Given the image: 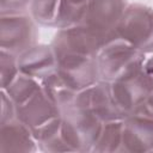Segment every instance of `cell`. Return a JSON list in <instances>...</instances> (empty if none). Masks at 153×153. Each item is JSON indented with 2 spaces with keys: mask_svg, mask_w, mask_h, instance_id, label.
Returning <instances> with one entry per match:
<instances>
[{
  "mask_svg": "<svg viewBox=\"0 0 153 153\" xmlns=\"http://www.w3.org/2000/svg\"><path fill=\"white\" fill-rule=\"evenodd\" d=\"M146 54L121 38H115L102 47L97 55L99 79L117 81L142 68Z\"/></svg>",
  "mask_w": 153,
  "mask_h": 153,
  "instance_id": "obj_1",
  "label": "cell"
},
{
  "mask_svg": "<svg viewBox=\"0 0 153 153\" xmlns=\"http://www.w3.org/2000/svg\"><path fill=\"white\" fill-rule=\"evenodd\" d=\"M61 134L72 152H91L103 122L91 111L74 102L60 111Z\"/></svg>",
  "mask_w": 153,
  "mask_h": 153,
  "instance_id": "obj_2",
  "label": "cell"
},
{
  "mask_svg": "<svg viewBox=\"0 0 153 153\" xmlns=\"http://www.w3.org/2000/svg\"><path fill=\"white\" fill-rule=\"evenodd\" d=\"M116 37L143 54H152L153 8L142 4H128L116 27Z\"/></svg>",
  "mask_w": 153,
  "mask_h": 153,
  "instance_id": "obj_3",
  "label": "cell"
},
{
  "mask_svg": "<svg viewBox=\"0 0 153 153\" xmlns=\"http://www.w3.org/2000/svg\"><path fill=\"white\" fill-rule=\"evenodd\" d=\"M38 27L29 12L0 14V47L19 55L37 44Z\"/></svg>",
  "mask_w": 153,
  "mask_h": 153,
  "instance_id": "obj_4",
  "label": "cell"
},
{
  "mask_svg": "<svg viewBox=\"0 0 153 153\" xmlns=\"http://www.w3.org/2000/svg\"><path fill=\"white\" fill-rule=\"evenodd\" d=\"M127 6V0H90L80 24L90 29L105 45L117 38L116 27Z\"/></svg>",
  "mask_w": 153,
  "mask_h": 153,
  "instance_id": "obj_5",
  "label": "cell"
},
{
  "mask_svg": "<svg viewBox=\"0 0 153 153\" xmlns=\"http://www.w3.org/2000/svg\"><path fill=\"white\" fill-rule=\"evenodd\" d=\"M50 45L55 56H93L104 45L98 36L82 24L57 29Z\"/></svg>",
  "mask_w": 153,
  "mask_h": 153,
  "instance_id": "obj_6",
  "label": "cell"
},
{
  "mask_svg": "<svg viewBox=\"0 0 153 153\" xmlns=\"http://www.w3.org/2000/svg\"><path fill=\"white\" fill-rule=\"evenodd\" d=\"M114 100L123 117L134 114L153 91V85L143 68L134 74L110 82Z\"/></svg>",
  "mask_w": 153,
  "mask_h": 153,
  "instance_id": "obj_7",
  "label": "cell"
},
{
  "mask_svg": "<svg viewBox=\"0 0 153 153\" xmlns=\"http://www.w3.org/2000/svg\"><path fill=\"white\" fill-rule=\"evenodd\" d=\"M74 103L91 111L103 123L124 118L114 100L109 81L98 80L93 85L76 91Z\"/></svg>",
  "mask_w": 153,
  "mask_h": 153,
  "instance_id": "obj_8",
  "label": "cell"
},
{
  "mask_svg": "<svg viewBox=\"0 0 153 153\" xmlns=\"http://www.w3.org/2000/svg\"><path fill=\"white\" fill-rule=\"evenodd\" d=\"M56 62V74L75 91L100 80L97 56H57Z\"/></svg>",
  "mask_w": 153,
  "mask_h": 153,
  "instance_id": "obj_9",
  "label": "cell"
},
{
  "mask_svg": "<svg viewBox=\"0 0 153 153\" xmlns=\"http://www.w3.org/2000/svg\"><path fill=\"white\" fill-rule=\"evenodd\" d=\"M60 116V110L45 94L43 88L26 102L17 105L16 110V117L29 127L32 133Z\"/></svg>",
  "mask_w": 153,
  "mask_h": 153,
  "instance_id": "obj_10",
  "label": "cell"
},
{
  "mask_svg": "<svg viewBox=\"0 0 153 153\" xmlns=\"http://www.w3.org/2000/svg\"><path fill=\"white\" fill-rule=\"evenodd\" d=\"M121 152H153V120L134 112L123 118Z\"/></svg>",
  "mask_w": 153,
  "mask_h": 153,
  "instance_id": "obj_11",
  "label": "cell"
},
{
  "mask_svg": "<svg viewBox=\"0 0 153 153\" xmlns=\"http://www.w3.org/2000/svg\"><path fill=\"white\" fill-rule=\"evenodd\" d=\"M17 56L20 73L39 81L56 72V56L50 44L37 43Z\"/></svg>",
  "mask_w": 153,
  "mask_h": 153,
  "instance_id": "obj_12",
  "label": "cell"
},
{
  "mask_svg": "<svg viewBox=\"0 0 153 153\" xmlns=\"http://www.w3.org/2000/svg\"><path fill=\"white\" fill-rule=\"evenodd\" d=\"M38 149L32 131L17 117L0 124V152H35Z\"/></svg>",
  "mask_w": 153,
  "mask_h": 153,
  "instance_id": "obj_13",
  "label": "cell"
},
{
  "mask_svg": "<svg viewBox=\"0 0 153 153\" xmlns=\"http://www.w3.org/2000/svg\"><path fill=\"white\" fill-rule=\"evenodd\" d=\"M122 128H123V120L104 122L99 136L91 152H97V153L121 152Z\"/></svg>",
  "mask_w": 153,
  "mask_h": 153,
  "instance_id": "obj_14",
  "label": "cell"
},
{
  "mask_svg": "<svg viewBox=\"0 0 153 153\" xmlns=\"http://www.w3.org/2000/svg\"><path fill=\"white\" fill-rule=\"evenodd\" d=\"M90 0H60L56 18V29H63L80 24Z\"/></svg>",
  "mask_w": 153,
  "mask_h": 153,
  "instance_id": "obj_15",
  "label": "cell"
},
{
  "mask_svg": "<svg viewBox=\"0 0 153 153\" xmlns=\"http://www.w3.org/2000/svg\"><path fill=\"white\" fill-rule=\"evenodd\" d=\"M41 88L42 85L39 80L31 78L26 74L19 73L4 91L8 94V97L14 102L16 105H19L31 98Z\"/></svg>",
  "mask_w": 153,
  "mask_h": 153,
  "instance_id": "obj_16",
  "label": "cell"
},
{
  "mask_svg": "<svg viewBox=\"0 0 153 153\" xmlns=\"http://www.w3.org/2000/svg\"><path fill=\"white\" fill-rule=\"evenodd\" d=\"M60 0H31L29 13L42 26L55 27Z\"/></svg>",
  "mask_w": 153,
  "mask_h": 153,
  "instance_id": "obj_17",
  "label": "cell"
},
{
  "mask_svg": "<svg viewBox=\"0 0 153 153\" xmlns=\"http://www.w3.org/2000/svg\"><path fill=\"white\" fill-rule=\"evenodd\" d=\"M0 76H1V90H5L20 73L18 67V56L7 50L0 51Z\"/></svg>",
  "mask_w": 153,
  "mask_h": 153,
  "instance_id": "obj_18",
  "label": "cell"
},
{
  "mask_svg": "<svg viewBox=\"0 0 153 153\" xmlns=\"http://www.w3.org/2000/svg\"><path fill=\"white\" fill-rule=\"evenodd\" d=\"M37 145L38 149L42 152H72L71 147L62 137L61 131L42 142H38Z\"/></svg>",
  "mask_w": 153,
  "mask_h": 153,
  "instance_id": "obj_19",
  "label": "cell"
},
{
  "mask_svg": "<svg viewBox=\"0 0 153 153\" xmlns=\"http://www.w3.org/2000/svg\"><path fill=\"white\" fill-rule=\"evenodd\" d=\"M31 0H0V14L29 12Z\"/></svg>",
  "mask_w": 153,
  "mask_h": 153,
  "instance_id": "obj_20",
  "label": "cell"
},
{
  "mask_svg": "<svg viewBox=\"0 0 153 153\" xmlns=\"http://www.w3.org/2000/svg\"><path fill=\"white\" fill-rule=\"evenodd\" d=\"M16 110H17V105L14 104V102L8 97V94L4 90H1V116H0V124L16 118Z\"/></svg>",
  "mask_w": 153,
  "mask_h": 153,
  "instance_id": "obj_21",
  "label": "cell"
},
{
  "mask_svg": "<svg viewBox=\"0 0 153 153\" xmlns=\"http://www.w3.org/2000/svg\"><path fill=\"white\" fill-rule=\"evenodd\" d=\"M135 112L141 114V115L147 116L153 120V91L148 94V97L143 100V103L137 108V110Z\"/></svg>",
  "mask_w": 153,
  "mask_h": 153,
  "instance_id": "obj_22",
  "label": "cell"
},
{
  "mask_svg": "<svg viewBox=\"0 0 153 153\" xmlns=\"http://www.w3.org/2000/svg\"><path fill=\"white\" fill-rule=\"evenodd\" d=\"M142 68H143L145 73L147 74V76L149 78L152 85H153V56H151V57H146Z\"/></svg>",
  "mask_w": 153,
  "mask_h": 153,
  "instance_id": "obj_23",
  "label": "cell"
}]
</instances>
